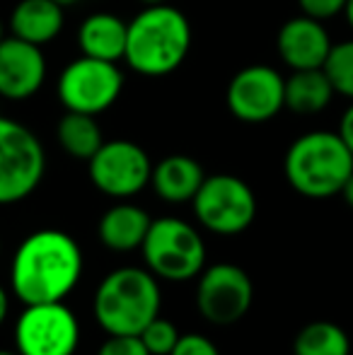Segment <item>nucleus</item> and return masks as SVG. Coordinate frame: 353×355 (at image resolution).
Wrapping results in <instances>:
<instances>
[{
	"label": "nucleus",
	"instance_id": "17",
	"mask_svg": "<svg viewBox=\"0 0 353 355\" xmlns=\"http://www.w3.org/2000/svg\"><path fill=\"white\" fill-rule=\"evenodd\" d=\"M203 167L189 155H167L157 164H153L150 184L155 193L167 203H187L201 189Z\"/></svg>",
	"mask_w": 353,
	"mask_h": 355
},
{
	"label": "nucleus",
	"instance_id": "31",
	"mask_svg": "<svg viewBox=\"0 0 353 355\" xmlns=\"http://www.w3.org/2000/svg\"><path fill=\"white\" fill-rule=\"evenodd\" d=\"M53 3H56V5H61V8L66 10V8H71V5L80 3V0H53Z\"/></svg>",
	"mask_w": 353,
	"mask_h": 355
},
{
	"label": "nucleus",
	"instance_id": "8",
	"mask_svg": "<svg viewBox=\"0 0 353 355\" xmlns=\"http://www.w3.org/2000/svg\"><path fill=\"white\" fill-rule=\"evenodd\" d=\"M123 89V73L119 63L80 56L63 68L56 92L66 112L99 116L117 104Z\"/></svg>",
	"mask_w": 353,
	"mask_h": 355
},
{
	"label": "nucleus",
	"instance_id": "18",
	"mask_svg": "<svg viewBox=\"0 0 353 355\" xmlns=\"http://www.w3.org/2000/svg\"><path fill=\"white\" fill-rule=\"evenodd\" d=\"M66 15L53 0H19L10 12L12 37L37 46H46L61 34Z\"/></svg>",
	"mask_w": 353,
	"mask_h": 355
},
{
	"label": "nucleus",
	"instance_id": "11",
	"mask_svg": "<svg viewBox=\"0 0 353 355\" xmlns=\"http://www.w3.org/2000/svg\"><path fill=\"white\" fill-rule=\"evenodd\" d=\"M255 283L245 268L235 263H213L201 271L196 285V307L206 322L216 327H232L252 307Z\"/></svg>",
	"mask_w": 353,
	"mask_h": 355
},
{
	"label": "nucleus",
	"instance_id": "20",
	"mask_svg": "<svg viewBox=\"0 0 353 355\" xmlns=\"http://www.w3.org/2000/svg\"><path fill=\"white\" fill-rule=\"evenodd\" d=\"M56 141L76 159H89L104 143L97 116L80 112H66L56 126Z\"/></svg>",
	"mask_w": 353,
	"mask_h": 355
},
{
	"label": "nucleus",
	"instance_id": "28",
	"mask_svg": "<svg viewBox=\"0 0 353 355\" xmlns=\"http://www.w3.org/2000/svg\"><path fill=\"white\" fill-rule=\"evenodd\" d=\"M8 312H10V297L3 285H0V327H3V322L8 319Z\"/></svg>",
	"mask_w": 353,
	"mask_h": 355
},
{
	"label": "nucleus",
	"instance_id": "24",
	"mask_svg": "<svg viewBox=\"0 0 353 355\" xmlns=\"http://www.w3.org/2000/svg\"><path fill=\"white\" fill-rule=\"evenodd\" d=\"M170 355H221V351L203 334H182Z\"/></svg>",
	"mask_w": 353,
	"mask_h": 355
},
{
	"label": "nucleus",
	"instance_id": "26",
	"mask_svg": "<svg viewBox=\"0 0 353 355\" xmlns=\"http://www.w3.org/2000/svg\"><path fill=\"white\" fill-rule=\"evenodd\" d=\"M298 3H300L302 15L325 22V19H332L344 12L349 0H298Z\"/></svg>",
	"mask_w": 353,
	"mask_h": 355
},
{
	"label": "nucleus",
	"instance_id": "10",
	"mask_svg": "<svg viewBox=\"0 0 353 355\" xmlns=\"http://www.w3.org/2000/svg\"><path fill=\"white\" fill-rule=\"evenodd\" d=\"M89 182L109 198H131L150 184L153 162L133 141H104L87 159Z\"/></svg>",
	"mask_w": 353,
	"mask_h": 355
},
{
	"label": "nucleus",
	"instance_id": "1",
	"mask_svg": "<svg viewBox=\"0 0 353 355\" xmlns=\"http://www.w3.org/2000/svg\"><path fill=\"white\" fill-rule=\"evenodd\" d=\"M83 276L80 244L61 230H39L17 247L10 285L24 304L63 302Z\"/></svg>",
	"mask_w": 353,
	"mask_h": 355
},
{
	"label": "nucleus",
	"instance_id": "29",
	"mask_svg": "<svg viewBox=\"0 0 353 355\" xmlns=\"http://www.w3.org/2000/svg\"><path fill=\"white\" fill-rule=\"evenodd\" d=\"M341 196H344V201L353 208V172H351V177L346 179L344 189H341Z\"/></svg>",
	"mask_w": 353,
	"mask_h": 355
},
{
	"label": "nucleus",
	"instance_id": "35",
	"mask_svg": "<svg viewBox=\"0 0 353 355\" xmlns=\"http://www.w3.org/2000/svg\"><path fill=\"white\" fill-rule=\"evenodd\" d=\"M0 249H3V244H0Z\"/></svg>",
	"mask_w": 353,
	"mask_h": 355
},
{
	"label": "nucleus",
	"instance_id": "5",
	"mask_svg": "<svg viewBox=\"0 0 353 355\" xmlns=\"http://www.w3.org/2000/svg\"><path fill=\"white\" fill-rule=\"evenodd\" d=\"M141 252L148 271L162 281H191L206 266V244L198 230L170 215L153 220Z\"/></svg>",
	"mask_w": 353,
	"mask_h": 355
},
{
	"label": "nucleus",
	"instance_id": "21",
	"mask_svg": "<svg viewBox=\"0 0 353 355\" xmlns=\"http://www.w3.org/2000/svg\"><path fill=\"white\" fill-rule=\"evenodd\" d=\"M293 355H351V338L334 322H310L298 331Z\"/></svg>",
	"mask_w": 353,
	"mask_h": 355
},
{
	"label": "nucleus",
	"instance_id": "2",
	"mask_svg": "<svg viewBox=\"0 0 353 355\" xmlns=\"http://www.w3.org/2000/svg\"><path fill=\"white\" fill-rule=\"evenodd\" d=\"M191 49V24L172 5H146L128 22L123 61L146 78L175 73Z\"/></svg>",
	"mask_w": 353,
	"mask_h": 355
},
{
	"label": "nucleus",
	"instance_id": "7",
	"mask_svg": "<svg viewBox=\"0 0 353 355\" xmlns=\"http://www.w3.org/2000/svg\"><path fill=\"white\" fill-rule=\"evenodd\" d=\"M193 215L206 230L216 234H240L255 223L257 196L250 184L235 174L206 177L191 198Z\"/></svg>",
	"mask_w": 353,
	"mask_h": 355
},
{
	"label": "nucleus",
	"instance_id": "22",
	"mask_svg": "<svg viewBox=\"0 0 353 355\" xmlns=\"http://www.w3.org/2000/svg\"><path fill=\"white\" fill-rule=\"evenodd\" d=\"M322 71L327 73L336 94L353 99V39L332 44V51Z\"/></svg>",
	"mask_w": 353,
	"mask_h": 355
},
{
	"label": "nucleus",
	"instance_id": "33",
	"mask_svg": "<svg viewBox=\"0 0 353 355\" xmlns=\"http://www.w3.org/2000/svg\"><path fill=\"white\" fill-rule=\"evenodd\" d=\"M0 355H19V351L15 348V351H0Z\"/></svg>",
	"mask_w": 353,
	"mask_h": 355
},
{
	"label": "nucleus",
	"instance_id": "34",
	"mask_svg": "<svg viewBox=\"0 0 353 355\" xmlns=\"http://www.w3.org/2000/svg\"><path fill=\"white\" fill-rule=\"evenodd\" d=\"M5 39V27H3V19H0V42Z\"/></svg>",
	"mask_w": 353,
	"mask_h": 355
},
{
	"label": "nucleus",
	"instance_id": "3",
	"mask_svg": "<svg viewBox=\"0 0 353 355\" xmlns=\"http://www.w3.org/2000/svg\"><path fill=\"white\" fill-rule=\"evenodd\" d=\"M160 283L148 268L112 271L94 293V319L109 336H138L160 317Z\"/></svg>",
	"mask_w": 353,
	"mask_h": 355
},
{
	"label": "nucleus",
	"instance_id": "9",
	"mask_svg": "<svg viewBox=\"0 0 353 355\" xmlns=\"http://www.w3.org/2000/svg\"><path fill=\"white\" fill-rule=\"evenodd\" d=\"M80 324L63 302L24 304L15 324V348L19 355H76Z\"/></svg>",
	"mask_w": 353,
	"mask_h": 355
},
{
	"label": "nucleus",
	"instance_id": "12",
	"mask_svg": "<svg viewBox=\"0 0 353 355\" xmlns=\"http://www.w3.org/2000/svg\"><path fill=\"white\" fill-rule=\"evenodd\" d=\"M225 104L242 123L271 121L286 109V78L264 63L242 68L227 85Z\"/></svg>",
	"mask_w": 353,
	"mask_h": 355
},
{
	"label": "nucleus",
	"instance_id": "23",
	"mask_svg": "<svg viewBox=\"0 0 353 355\" xmlns=\"http://www.w3.org/2000/svg\"><path fill=\"white\" fill-rule=\"evenodd\" d=\"M138 336H141L143 346L148 348L150 355H170L182 334L177 331V327L172 322H167V319H162V317H155Z\"/></svg>",
	"mask_w": 353,
	"mask_h": 355
},
{
	"label": "nucleus",
	"instance_id": "27",
	"mask_svg": "<svg viewBox=\"0 0 353 355\" xmlns=\"http://www.w3.org/2000/svg\"><path fill=\"white\" fill-rule=\"evenodd\" d=\"M336 133H339V138L344 141V145L351 150V155H353V102L349 104V109L341 114L339 131H336Z\"/></svg>",
	"mask_w": 353,
	"mask_h": 355
},
{
	"label": "nucleus",
	"instance_id": "6",
	"mask_svg": "<svg viewBox=\"0 0 353 355\" xmlns=\"http://www.w3.org/2000/svg\"><path fill=\"white\" fill-rule=\"evenodd\" d=\"M44 172L46 153L42 141L19 121L0 116V206L32 196Z\"/></svg>",
	"mask_w": 353,
	"mask_h": 355
},
{
	"label": "nucleus",
	"instance_id": "16",
	"mask_svg": "<svg viewBox=\"0 0 353 355\" xmlns=\"http://www.w3.org/2000/svg\"><path fill=\"white\" fill-rule=\"evenodd\" d=\"M128 22L112 12H92L83 19L78 29V46L83 56L99 58V61H123L126 51Z\"/></svg>",
	"mask_w": 353,
	"mask_h": 355
},
{
	"label": "nucleus",
	"instance_id": "30",
	"mask_svg": "<svg viewBox=\"0 0 353 355\" xmlns=\"http://www.w3.org/2000/svg\"><path fill=\"white\" fill-rule=\"evenodd\" d=\"M344 15H346V22H349V27L353 29V0H349V3H346Z\"/></svg>",
	"mask_w": 353,
	"mask_h": 355
},
{
	"label": "nucleus",
	"instance_id": "19",
	"mask_svg": "<svg viewBox=\"0 0 353 355\" xmlns=\"http://www.w3.org/2000/svg\"><path fill=\"white\" fill-rule=\"evenodd\" d=\"M334 94V87L322 68L293 71L291 78H286V109L295 114H320L329 107Z\"/></svg>",
	"mask_w": 353,
	"mask_h": 355
},
{
	"label": "nucleus",
	"instance_id": "14",
	"mask_svg": "<svg viewBox=\"0 0 353 355\" xmlns=\"http://www.w3.org/2000/svg\"><path fill=\"white\" fill-rule=\"evenodd\" d=\"M276 49L281 61L291 71H310V68L325 66L332 51V37L325 22L307 15H298L281 27Z\"/></svg>",
	"mask_w": 353,
	"mask_h": 355
},
{
	"label": "nucleus",
	"instance_id": "32",
	"mask_svg": "<svg viewBox=\"0 0 353 355\" xmlns=\"http://www.w3.org/2000/svg\"><path fill=\"white\" fill-rule=\"evenodd\" d=\"M143 3V8H146V5H162V3H167V0H141Z\"/></svg>",
	"mask_w": 353,
	"mask_h": 355
},
{
	"label": "nucleus",
	"instance_id": "25",
	"mask_svg": "<svg viewBox=\"0 0 353 355\" xmlns=\"http://www.w3.org/2000/svg\"><path fill=\"white\" fill-rule=\"evenodd\" d=\"M97 355H150L141 336H109L99 346Z\"/></svg>",
	"mask_w": 353,
	"mask_h": 355
},
{
	"label": "nucleus",
	"instance_id": "13",
	"mask_svg": "<svg viewBox=\"0 0 353 355\" xmlns=\"http://www.w3.org/2000/svg\"><path fill=\"white\" fill-rule=\"evenodd\" d=\"M46 80V56L42 46L17 37L0 42V97L24 102L42 89Z\"/></svg>",
	"mask_w": 353,
	"mask_h": 355
},
{
	"label": "nucleus",
	"instance_id": "15",
	"mask_svg": "<svg viewBox=\"0 0 353 355\" xmlns=\"http://www.w3.org/2000/svg\"><path fill=\"white\" fill-rule=\"evenodd\" d=\"M150 223L153 218L143 208L133 206V203H117L99 218L97 234L107 249L128 254L143 247Z\"/></svg>",
	"mask_w": 353,
	"mask_h": 355
},
{
	"label": "nucleus",
	"instance_id": "4",
	"mask_svg": "<svg viewBox=\"0 0 353 355\" xmlns=\"http://www.w3.org/2000/svg\"><path fill=\"white\" fill-rule=\"evenodd\" d=\"M353 172V155L339 133L310 131L291 143L283 159L286 182L305 198H329L341 193Z\"/></svg>",
	"mask_w": 353,
	"mask_h": 355
}]
</instances>
